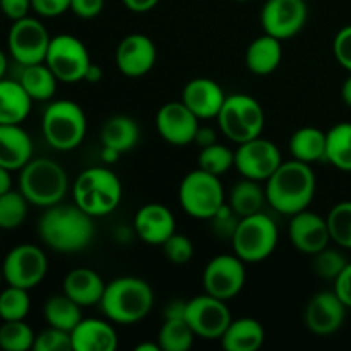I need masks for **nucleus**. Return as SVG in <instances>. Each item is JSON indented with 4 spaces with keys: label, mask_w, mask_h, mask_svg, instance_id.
I'll return each instance as SVG.
<instances>
[{
    "label": "nucleus",
    "mask_w": 351,
    "mask_h": 351,
    "mask_svg": "<svg viewBox=\"0 0 351 351\" xmlns=\"http://www.w3.org/2000/svg\"><path fill=\"white\" fill-rule=\"evenodd\" d=\"M308 19L305 0H266L261 9V26L264 33L278 40L297 36Z\"/></svg>",
    "instance_id": "nucleus-16"
},
{
    "label": "nucleus",
    "mask_w": 351,
    "mask_h": 351,
    "mask_svg": "<svg viewBox=\"0 0 351 351\" xmlns=\"http://www.w3.org/2000/svg\"><path fill=\"white\" fill-rule=\"evenodd\" d=\"M3 281V273H2V264H0V283Z\"/></svg>",
    "instance_id": "nucleus-59"
},
{
    "label": "nucleus",
    "mask_w": 351,
    "mask_h": 351,
    "mask_svg": "<svg viewBox=\"0 0 351 351\" xmlns=\"http://www.w3.org/2000/svg\"><path fill=\"white\" fill-rule=\"evenodd\" d=\"M2 273L7 285L31 290L47 276V254L33 243H21L7 252L2 263Z\"/></svg>",
    "instance_id": "nucleus-12"
},
{
    "label": "nucleus",
    "mask_w": 351,
    "mask_h": 351,
    "mask_svg": "<svg viewBox=\"0 0 351 351\" xmlns=\"http://www.w3.org/2000/svg\"><path fill=\"white\" fill-rule=\"evenodd\" d=\"M177 221L170 208L160 202L144 204L134 218V232L147 245L161 247L175 232Z\"/></svg>",
    "instance_id": "nucleus-21"
},
{
    "label": "nucleus",
    "mask_w": 351,
    "mask_h": 351,
    "mask_svg": "<svg viewBox=\"0 0 351 351\" xmlns=\"http://www.w3.org/2000/svg\"><path fill=\"white\" fill-rule=\"evenodd\" d=\"M45 64L60 82L74 84L84 81L86 71L93 64L86 45L74 34H57L51 38Z\"/></svg>",
    "instance_id": "nucleus-10"
},
{
    "label": "nucleus",
    "mask_w": 351,
    "mask_h": 351,
    "mask_svg": "<svg viewBox=\"0 0 351 351\" xmlns=\"http://www.w3.org/2000/svg\"><path fill=\"white\" fill-rule=\"evenodd\" d=\"M247 281L245 263L235 254H221L206 264L202 273L204 293L230 302L243 290Z\"/></svg>",
    "instance_id": "nucleus-13"
},
{
    "label": "nucleus",
    "mask_w": 351,
    "mask_h": 351,
    "mask_svg": "<svg viewBox=\"0 0 351 351\" xmlns=\"http://www.w3.org/2000/svg\"><path fill=\"white\" fill-rule=\"evenodd\" d=\"M197 336L185 319H165L158 331V345L163 351H187Z\"/></svg>",
    "instance_id": "nucleus-35"
},
{
    "label": "nucleus",
    "mask_w": 351,
    "mask_h": 351,
    "mask_svg": "<svg viewBox=\"0 0 351 351\" xmlns=\"http://www.w3.org/2000/svg\"><path fill=\"white\" fill-rule=\"evenodd\" d=\"M19 171V191L29 204L47 209L60 204L67 195L69 175L57 161L31 158Z\"/></svg>",
    "instance_id": "nucleus-5"
},
{
    "label": "nucleus",
    "mask_w": 351,
    "mask_h": 351,
    "mask_svg": "<svg viewBox=\"0 0 351 351\" xmlns=\"http://www.w3.org/2000/svg\"><path fill=\"white\" fill-rule=\"evenodd\" d=\"M335 293L346 307L351 308V263L346 264L341 274L335 280Z\"/></svg>",
    "instance_id": "nucleus-49"
},
{
    "label": "nucleus",
    "mask_w": 351,
    "mask_h": 351,
    "mask_svg": "<svg viewBox=\"0 0 351 351\" xmlns=\"http://www.w3.org/2000/svg\"><path fill=\"white\" fill-rule=\"evenodd\" d=\"M163 254L171 264H187L194 257V243L184 233L175 232L167 242L163 243Z\"/></svg>",
    "instance_id": "nucleus-42"
},
{
    "label": "nucleus",
    "mask_w": 351,
    "mask_h": 351,
    "mask_svg": "<svg viewBox=\"0 0 351 351\" xmlns=\"http://www.w3.org/2000/svg\"><path fill=\"white\" fill-rule=\"evenodd\" d=\"M43 317L51 328L71 332L82 321V307L62 291L45 302Z\"/></svg>",
    "instance_id": "nucleus-33"
},
{
    "label": "nucleus",
    "mask_w": 351,
    "mask_h": 351,
    "mask_svg": "<svg viewBox=\"0 0 351 351\" xmlns=\"http://www.w3.org/2000/svg\"><path fill=\"white\" fill-rule=\"evenodd\" d=\"M158 51L153 40L143 33L127 34L115 50V65L125 77L137 79L153 71Z\"/></svg>",
    "instance_id": "nucleus-17"
},
{
    "label": "nucleus",
    "mask_w": 351,
    "mask_h": 351,
    "mask_svg": "<svg viewBox=\"0 0 351 351\" xmlns=\"http://www.w3.org/2000/svg\"><path fill=\"white\" fill-rule=\"evenodd\" d=\"M341 98H343V101H345V105L351 108V72L341 86Z\"/></svg>",
    "instance_id": "nucleus-55"
},
{
    "label": "nucleus",
    "mask_w": 351,
    "mask_h": 351,
    "mask_svg": "<svg viewBox=\"0 0 351 351\" xmlns=\"http://www.w3.org/2000/svg\"><path fill=\"white\" fill-rule=\"evenodd\" d=\"M235 2H249V0H235Z\"/></svg>",
    "instance_id": "nucleus-60"
},
{
    "label": "nucleus",
    "mask_w": 351,
    "mask_h": 351,
    "mask_svg": "<svg viewBox=\"0 0 351 351\" xmlns=\"http://www.w3.org/2000/svg\"><path fill=\"white\" fill-rule=\"evenodd\" d=\"M332 53L343 69L351 72V24L341 27L332 40Z\"/></svg>",
    "instance_id": "nucleus-45"
},
{
    "label": "nucleus",
    "mask_w": 351,
    "mask_h": 351,
    "mask_svg": "<svg viewBox=\"0 0 351 351\" xmlns=\"http://www.w3.org/2000/svg\"><path fill=\"white\" fill-rule=\"evenodd\" d=\"M283 60V48L281 40L264 33L250 41L249 48L245 50V65L252 74L269 75L280 67Z\"/></svg>",
    "instance_id": "nucleus-27"
},
{
    "label": "nucleus",
    "mask_w": 351,
    "mask_h": 351,
    "mask_svg": "<svg viewBox=\"0 0 351 351\" xmlns=\"http://www.w3.org/2000/svg\"><path fill=\"white\" fill-rule=\"evenodd\" d=\"M185 308H187V302L184 300H173L165 307L163 319H185Z\"/></svg>",
    "instance_id": "nucleus-52"
},
{
    "label": "nucleus",
    "mask_w": 351,
    "mask_h": 351,
    "mask_svg": "<svg viewBox=\"0 0 351 351\" xmlns=\"http://www.w3.org/2000/svg\"><path fill=\"white\" fill-rule=\"evenodd\" d=\"M33 158V141L21 125L0 123V167L19 171Z\"/></svg>",
    "instance_id": "nucleus-25"
},
{
    "label": "nucleus",
    "mask_w": 351,
    "mask_h": 351,
    "mask_svg": "<svg viewBox=\"0 0 351 351\" xmlns=\"http://www.w3.org/2000/svg\"><path fill=\"white\" fill-rule=\"evenodd\" d=\"M218 143V137H216V130L213 127H202L199 125L197 134L194 137V144H197L199 147H208L213 146V144Z\"/></svg>",
    "instance_id": "nucleus-50"
},
{
    "label": "nucleus",
    "mask_w": 351,
    "mask_h": 351,
    "mask_svg": "<svg viewBox=\"0 0 351 351\" xmlns=\"http://www.w3.org/2000/svg\"><path fill=\"white\" fill-rule=\"evenodd\" d=\"M17 81L26 89L33 101H48L53 98L58 82H60L45 62L23 67Z\"/></svg>",
    "instance_id": "nucleus-32"
},
{
    "label": "nucleus",
    "mask_w": 351,
    "mask_h": 351,
    "mask_svg": "<svg viewBox=\"0 0 351 351\" xmlns=\"http://www.w3.org/2000/svg\"><path fill=\"white\" fill-rule=\"evenodd\" d=\"M331 242L341 249L351 250V201L338 202L328 215Z\"/></svg>",
    "instance_id": "nucleus-40"
},
{
    "label": "nucleus",
    "mask_w": 351,
    "mask_h": 351,
    "mask_svg": "<svg viewBox=\"0 0 351 351\" xmlns=\"http://www.w3.org/2000/svg\"><path fill=\"white\" fill-rule=\"evenodd\" d=\"M237 146L235 168L243 178L266 182L283 163L280 147L263 136Z\"/></svg>",
    "instance_id": "nucleus-14"
},
{
    "label": "nucleus",
    "mask_w": 351,
    "mask_h": 351,
    "mask_svg": "<svg viewBox=\"0 0 351 351\" xmlns=\"http://www.w3.org/2000/svg\"><path fill=\"white\" fill-rule=\"evenodd\" d=\"M136 351H161V348H160V345H158V341L156 343H141V345H137L136 348H134Z\"/></svg>",
    "instance_id": "nucleus-57"
},
{
    "label": "nucleus",
    "mask_w": 351,
    "mask_h": 351,
    "mask_svg": "<svg viewBox=\"0 0 351 351\" xmlns=\"http://www.w3.org/2000/svg\"><path fill=\"white\" fill-rule=\"evenodd\" d=\"M185 321L197 338L213 341L221 338L228 328L232 322V312L225 300L204 293L187 302Z\"/></svg>",
    "instance_id": "nucleus-15"
},
{
    "label": "nucleus",
    "mask_w": 351,
    "mask_h": 351,
    "mask_svg": "<svg viewBox=\"0 0 351 351\" xmlns=\"http://www.w3.org/2000/svg\"><path fill=\"white\" fill-rule=\"evenodd\" d=\"M122 194V182L106 167L86 168L72 185L74 204L93 218H103L115 211Z\"/></svg>",
    "instance_id": "nucleus-4"
},
{
    "label": "nucleus",
    "mask_w": 351,
    "mask_h": 351,
    "mask_svg": "<svg viewBox=\"0 0 351 351\" xmlns=\"http://www.w3.org/2000/svg\"><path fill=\"white\" fill-rule=\"evenodd\" d=\"M290 154L302 163L326 161V132L317 127H300L290 137Z\"/></svg>",
    "instance_id": "nucleus-30"
},
{
    "label": "nucleus",
    "mask_w": 351,
    "mask_h": 351,
    "mask_svg": "<svg viewBox=\"0 0 351 351\" xmlns=\"http://www.w3.org/2000/svg\"><path fill=\"white\" fill-rule=\"evenodd\" d=\"M33 99L19 81L0 79V123L21 125L29 117Z\"/></svg>",
    "instance_id": "nucleus-28"
},
{
    "label": "nucleus",
    "mask_w": 351,
    "mask_h": 351,
    "mask_svg": "<svg viewBox=\"0 0 351 351\" xmlns=\"http://www.w3.org/2000/svg\"><path fill=\"white\" fill-rule=\"evenodd\" d=\"M105 0H71V10L81 19H95L101 14Z\"/></svg>",
    "instance_id": "nucleus-48"
},
{
    "label": "nucleus",
    "mask_w": 351,
    "mask_h": 351,
    "mask_svg": "<svg viewBox=\"0 0 351 351\" xmlns=\"http://www.w3.org/2000/svg\"><path fill=\"white\" fill-rule=\"evenodd\" d=\"M7 72V57L2 50H0V79H3Z\"/></svg>",
    "instance_id": "nucleus-58"
},
{
    "label": "nucleus",
    "mask_w": 351,
    "mask_h": 351,
    "mask_svg": "<svg viewBox=\"0 0 351 351\" xmlns=\"http://www.w3.org/2000/svg\"><path fill=\"white\" fill-rule=\"evenodd\" d=\"M154 305V291L143 278L122 276L110 281L105 288L99 308L110 322L136 324L141 322Z\"/></svg>",
    "instance_id": "nucleus-3"
},
{
    "label": "nucleus",
    "mask_w": 351,
    "mask_h": 351,
    "mask_svg": "<svg viewBox=\"0 0 351 351\" xmlns=\"http://www.w3.org/2000/svg\"><path fill=\"white\" fill-rule=\"evenodd\" d=\"M41 130L48 146L55 151H74L84 141L88 119L84 110L72 99H57L45 108Z\"/></svg>",
    "instance_id": "nucleus-6"
},
{
    "label": "nucleus",
    "mask_w": 351,
    "mask_h": 351,
    "mask_svg": "<svg viewBox=\"0 0 351 351\" xmlns=\"http://www.w3.org/2000/svg\"><path fill=\"white\" fill-rule=\"evenodd\" d=\"M266 202V187H263L261 182L243 177L242 180L233 185L228 195V206L240 218L261 213Z\"/></svg>",
    "instance_id": "nucleus-31"
},
{
    "label": "nucleus",
    "mask_w": 351,
    "mask_h": 351,
    "mask_svg": "<svg viewBox=\"0 0 351 351\" xmlns=\"http://www.w3.org/2000/svg\"><path fill=\"white\" fill-rule=\"evenodd\" d=\"M280 242V230L276 221L263 211L240 218L239 226L232 237L233 254L245 264L263 263L273 256Z\"/></svg>",
    "instance_id": "nucleus-8"
},
{
    "label": "nucleus",
    "mask_w": 351,
    "mask_h": 351,
    "mask_svg": "<svg viewBox=\"0 0 351 351\" xmlns=\"http://www.w3.org/2000/svg\"><path fill=\"white\" fill-rule=\"evenodd\" d=\"M33 10L41 17H58L71 10V0H31Z\"/></svg>",
    "instance_id": "nucleus-46"
},
{
    "label": "nucleus",
    "mask_w": 351,
    "mask_h": 351,
    "mask_svg": "<svg viewBox=\"0 0 351 351\" xmlns=\"http://www.w3.org/2000/svg\"><path fill=\"white\" fill-rule=\"evenodd\" d=\"M141 129L136 120L129 115H113L103 123L99 139L103 147H112L120 154L134 149L139 143Z\"/></svg>",
    "instance_id": "nucleus-29"
},
{
    "label": "nucleus",
    "mask_w": 351,
    "mask_h": 351,
    "mask_svg": "<svg viewBox=\"0 0 351 351\" xmlns=\"http://www.w3.org/2000/svg\"><path fill=\"white\" fill-rule=\"evenodd\" d=\"M211 226H213V233L219 239H225V240H232L233 233H235L237 226H239L240 221V216L230 208L228 204L223 206L211 219Z\"/></svg>",
    "instance_id": "nucleus-44"
},
{
    "label": "nucleus",
    "mask_w": 351,
    "mask_h": 351,
    "mask_svg": "<svg viewBox=\"0 0 351 351\" xmlns=\"http://www.w3.org/2000/svg\"><path fill=\"white\" fill-rule=\"evenodd\" d=\"M225 99L221 86L209 77L191 79L182 91V101L199 120L216 119Z\"/></svg>",
    "instance_id": "nucleus-22"
},
{
    "label": "nucleus",
    "mask_w": 351,
    "mask_h": 351,
    "mask_svg": "<svg viewBox=\"0 0 351 351\" xmlns=\"http://www.w3.org/2000/svg\"><path fill=\"white\" fill-rule=\"evenodd\" d=\"M267 204L276 213L293 216L308 209L315 197L317 180L311 165L302 161H283L266 180Z\"/></svg>",
    "instance_id": "nucleus-2"
},
{
    "label": "nucleus",
    "mask_w": 351,
    "mask_h": 351,
    "mask_svg": "<svg viewBox=\"0 0 351 351\" xmlns=\"http://www.w3.org/2000/svg\"><path fill=\"white\" fill-rule=\"evenodd\" d=\"M216 119L223 136L235 144L263 136L266 123L263 105L254 96L243 93L226 96Z\"/></svg>",
    "instance_id": "nucleus-7"
},
{
    "label": "nucleus",
    "mask_w": 351,
    "mask_h": 351,
    "mask_svg": "<svg viewBox=\"0 0 351 351\" xmlns=\"http://www.w3.org/2000/svg\"><path fill=\"white\" fill-rule=\"evenodd\" d=\"M34 351H72V336L71 332L62 329L51 328L41 331L34 338Z\"/></svg>",
    "instance_id": "nucleus-43"
},
{
    "label": "nucleus",
    "mask_w": 351,
    "mask_h": 351,
    "mask_svg": "<svg viewBox=\"0 0 351 351\" xmlns=\"http://www.w3.org/2000/svg\"><path fill=\"white\" fill-rule=\"evenodd\" d=\"M288 235H290L291 245L298 252L307 254V256L321 252L331 242L328 219L308 209L290 216Z\"/></svg>",
    "instance_id": "nucleus-20"
},
{
    "label": "nucleus",
    "mask_w": 351,
    "mask_h": 351,
    "mask_svg": "<svg viewBox=\"0 0 351 351\" xmlns=\"http://www.w3.org/2000/svg\"><path fill=\"white\" fill-rule=\"evenodd\" d=\"M101 77H103L101 67H99L98 64H91L88 67V71H86L84 81L89 82V84H95V82L101 81Z\"/></svg>",
    "instance_id": "nucleus-53"
},
{
    "label": "nucleus",
    "mask_w": 351,
    "mask_h": 351,
    "mask_svg": "<svg viewBox=\"0 0 351 351\" xmlns=\"http://www.w3.org/2000/svg\"><path fill=\"white\" fill-rule=\"evenodd\" d=\"M71 336L72 351H115L119 346L115 328L105 319L82 317Z\"/></svg>",
    "instance_id": "nucleus-23"
},
{
    "label": "nucleus",
    "mask_w": 351,
    "mask_h": 351,
    "mask_svg": "<svg viewBox=\"0 0 351 351\" xmlns=\"http://www.w3.org/2000/svg\"><path fill=\"white\" fill-rule=\"evenodd\" d=\"M156 130L171 146H187L194 143L199 129V119L184 105V101H168L158 110Z\"/></svg>",
    "instance_id": "nucleus-18"
},
{
    "label": "nucleus",
    "mask_w": 351,
    "mask_h": 351,
    "mask_svg": "<svg viewBox=\"0 0 351 351\" xmlns=\"http://www.w3.org/2000/svg\"><path fill=\"white\" fill-rule=\"evenodd\" d=\"M29 290L7 285L5 290L0 293V317L2 321H23L29 314L31 298Z\"/></svg>",
    "instance_id": "nucleus-38"
},
{
    "label": "nucleus",
    "mask_w": 351,
    "mask_h": 351,
    "mask_svg": "<svg viewBox=\"0 0 351 351\" xmlns=\"http://www.w3.org/2000/svg\"><path fill=\"white\" fill-rule=\"evenodd\" d=\"M0 321H2V317H0Z\"/></svg>",
    "instance_id": "nucleus-61"
},
{
    "label": "nucleus",
    "mask_w": 351,
    "mask_h": 351,
    "mask_svg": "<svg viewBox=\"0 0 351 351\" xmlns=\"http://www.w3.org/2000/svg\"><path fill=\"white\" fill-rule=\"evenodd\" d=\"M93 216L75 204H55L38 221V235L55 252L72 254L89 247L96 235Z\"/></svg>",
    "instance_id": "nucleus-1"
},
{
    "label": "nucleus",
    "mask_w": 351,
    "mask_h": 351,
    "mask_svg": "<svg viewBox=\"0 0 351 351\" xmlns=\"http://www.w3.org/2000/svg\"><path fill=\"white\" fill-rule=\"evenodd\" d=\"M178 201L191 218L209 221L226 204L225 189L219 177L197 168L189 171L182 180Z\"/></svg>",
    "instance_id": "nucleus-9"
},
{
    "label": "nucleus",
    "mask_w": 351,
    "mask_h": 351,
    "mask_svg": "<svg viewBox=\"0 0 351 351\" xmlns=\"http://www.w3.org/2000/svg\"><path fill=\"white\" fill-rule=\"evenodd\" d=\"M119 158H120V153L119 151L112 149V147H103L101 149V160L105 161V163L112 165V163H115Z\"/></svg>",
    "instance_id": "nucleus-56"
},
{
    "label": "nucleus",
    "mask_w": 351,
    "mask_h": 351,
    "mask_svg": "<svg viewBox=\"0 0 351 351\" xmlns=\"http://www.w3.org/2000/svg\"><path fill=\"white\" fill-rule=\"evenodd\" d=\"M312 257H314V261H312L314 273L319 278H322V280L335 281L341 274V271L345 269L346 264H348L345 254L339 252L338 249H331L329 245L322 249L321 252L314 254Z\"/></svg>",
    "instance_id": "nucleus-41"
},
{
    "label": "nucleus",
    "mask_w": 351,
    "mask_h": 351,
    "mask_svg": "<svg viewBox=\"0 0 351 351\" xmlns=\"http://www.w3.org/2000/svg\"><path fill=\"white\" fill-rule=\"evenodd\" d=\"M197 163L201 170L221 177L230 168H235V151L225 144L216 143L199 151Z\"/></svg>",
    "instance_id": "nucleus-37"
},
{
    "label": "nucleus",
    "mask_w": 351,
    "mask_h": 351,
    "mask_svg": "<svg viewBox=\"0 0 351 351\" xmlns=\"http://www.w3.org/2000/svg\"><path fill=\"white\" fill-rule=\"evenodd\" d=\"M36 335L26 321H2L0 324V348L5 351L33 350Z\"/></svg>",
    "instance_id": "nucleus-36"
},
{
    "label": "nucleus",
    "mask_w": 351,
    "mask_h": 351,
    "mask_svg": "<svg viewBox=\"0 0 351 351\" xmlns=\"http://www.w3.org/2000/svg\"><path fill=\"white\" fill-rule=\"evenodd\" d=\"M51 36L45 24L36 17L26 16L14 21L7 34L9 53L21 67L45 62Z\"/></svg>",
    "instance_id": "nucleus-11"
},
{
    "label": "nucleus",
    "mask_w": 351,
    "mask_h": 351,
    "mask_svg": "<svg viewBox=\"0 0 351 351\" xmlns=\"http://www.w3.org/2000/svg\"><path fill=\"white\" fill-rule=\"evenodd\" d=\"M346 307L332 291H319L308 300L304 321L308 331L317 336H331L345 324Z\"/></svg>",
    "instance_id": "nucleus-19"
},
{
    "label": "nucleus",
    "mask_w": 351,
    "mask_h": 351,
    "mask_svg": "<svg viewBox=\"0 0 351 351\" xmlns=\"http://www.w3.org/2000/svg\"><path fill=\"white\" fill-rule=\"evenodd\" d=\"M0 10L7 19L14 23V21L29 16V10H33V5H31V0H0Z\"/></svg>",
    "instance_id": "nucleus-47"
},
{
    "label": "nucleus",
    "mask_w": 351,
    "mask_h": 351,
    "mask_svg": "<svg viewBox=\"0 0 351 351\" xmlns=\"http://www.w3.org/2000/svg\"><path fill=\"white\" fill-rule=\"evenodd\" d=\"M264 339L266 331L257 319L240 317L232 319L219 341L226 351H257L264 345Z\"/></svg>",
    "instance_id": "nucleus-26"
},
{
    "label": "nucleus",
    "mask_w": 351,
    "mask_h": 351,
    "mask_svg": "<svg viewBox=\"0 0 351 351\" xmlns=\"http://www.w3.org/2000/svg\"><path fill=\"white\" fill-rule=\"evenodd\" d=\"M106 283L96 271L89 267H75L69 271L64 278L62 290L67 297H71L81 307L99 305Z\"/></svg>",
    "instance_id": "nucleus-24"
},
{
    "label": "nucleus",
    "mask_w": 351,
    "mask_h": 351,
    "mask_svg": "<svg viewBox=\"0 0 351 351\" xmlns=\"http://www.w3.org/2000/svg\"><path fill=\"white\" fill-rule=\"evenodd\" d=\"M326 161L341 171H351V122L336 123L326 132Z\"/></svg>",
    "instance_id": "nucleus-34"
},
{
    "label": "nucleus",
    "mask_w": 351,
    "mask_h": 351,
    "mask_svg": "<svg viewBox=\"0 0 351 351\" xmlns=\"http://www.w3.org/2000/svg\"><path fill=\"white\" fill-rule=\"evenodd\" d=\"M27 199L21 191H12L0 195V228L16 230L24 223L27 216Z\"/></svg>",
    "instance_id": "nucleus-39"
},
{
    "label": "nucleus",
    "mask_w": 351,
    "mask_h": 351,
    "mask_svg": "<svg viewBox=\"0 0 351 351\" xmlns=\"http://www.w3.org/2000/svg\"><path fill=\"white\" fill-rule=\"evenodd\" d=\"M123 5L130 10V12L136 14H144L153 10L154 7L160 3V0H122Z\"/></svg>",
    "instance_id": "nucleus-51"
},
{
    "label": "nucleus",
    "mask_w": 351,
    "mask_h": 351,
    "mask_svg": "<svg viewBox=\"0 0 351 351\" xmlns=\"http://www.w3.org/2000/svg\"><path fill=\"white\" fill-rule=\"evenodd\" d=\"M12 189V177H10V170L0 167V195L5 194Z\"/></svg>",
    "instance_id": "nucleus-54"
}]
</instances>
